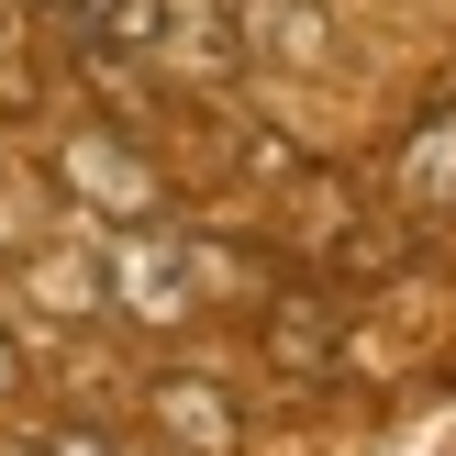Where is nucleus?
<instances>
[{
    "label": "nucleus",
    "mask_w": 456,
    "mask_h": 456,
    "mask_svg": "<svg viewBox=\"0 0 456 456\" xmlns=\"http://www.w3.org/2000/svg\"><path fill=\"white\" fill-rule=\"evenodd\" d=\"M0 390H22V356H12V334H0Z\"/></svg>",
    "instance_id": "10"
},
{
    "label": "nucleus",
    "mask_w": 456,
    "mask_h": 456,
    "mask_svg": "<svg viewBox=\"0 0 456 456\" xmlns=\"http://www.w3.org/2000/svg\"><path fill=\"white\" fill-rule=\"evenodd\" d=\"M401 200H412V212H445V200H456V111H435V123L412 134V156H401Z\"/></svg>",
    "instance_id": "6"
},
{
    "label": "nucleus",
    "mask_w": 456,
    "mask_h": 456,
    "mask_svg": "<svg viewBox=\"0 0 456 456\" xmlns=\"http://www.w3.org/2000/svg\"><path fill=\"white\" fill-rule=\"evenodd\" d=\"M156 435H167L178 456H234V435H245V423H234V401H223V379H190V368H178V379H156Z\"/></svg>",
    "instance_id": "3"
},
{
    "label": "nucleus",
    "mask_w": 456,
    "mask_h": 456,
    "mask_svg": "<svg viewBox=\"0 0 456 456\" xmlns=\"http://www.w3.org/2000/svg\"><path fill=\"white\" fill-rule=\"evenodd\" d=\"M234 34L245 56H279V67H323V0H234Z\"/></svg>",
    "instance_id": "5"
},
{
    "label": "nucleus",
    "mask_w": 456,
    "mask_h": 456,
    "mask_svg": "<svg viewBox=\"0 0 456 456\" xmlns=\"http://www.w3.org/2000/svg\"><path fill=\"white\" fill-rule=\"evenodd\" d=\"M111 289H123V312H145V323H190V289H200V256L190 245H123L111 256Z\"/></svg>",
    "instance_id": "2"
},
{
    "label": "nucleus",
    "mask_w": 456,
    "mask_h": 456,
    "mask_svg": "<svg viewBox=\"0 0 456 456\" xmlns=\"http://www.w3.org/2000/svg\"><path fill=\"white\" fill-rule=\"evenodd\" d=\"M67 190H89L101 212H123V223H156V212H167V190H156L111 134H67Z\"/></svg>",
    "instance_id": "4"
},
{
    "label": "nucleus",
    "mask_w": 456,
    "mask_h": 456,
    "mask_svg": "<svg viewBox=\"0 0 456 456\" xmlns=\"http://www.w3.org/2000/svg\"><path fill=\"white\" fill-rule=\"evenodd\" d=\"M267 356L301 368V379H323L334 368V312L323 301H279V312H267Z\"/></svg>",
    "instance_id": "7"
},
{
    "label": "nucleus",
    "mask_w": 456,
    "mask_h": 456,
    "mask_svg": "<svg viewBox=\"0 0 456 456\" xmlns=\"http://www.w3.org/2000/svg\"><path fill=\"white\" fill-rule=\"evenodd\" d=\"M0 111H34V56L12 45V22H0Z\"/></svg>",
    "instance_id": "9"
},
{
    "label": "nucleus",
    "mask_w": 456,
    "mask_h": 456,
    "mask_svg": "<svg viewBox=\"0 0 456 456\" xmlns=\"http://www.w3.org/2000/svg\"><path fill=\"white\" fill-rule=\"evenodd\" d=\"M67 12H78V34H101V45H145L156 34V0H67ZM67 34V45H78Z\"/></svg>",
    "instance_id": "8"
},
{
    "label": "nucleus",
    "mask_w": 456,
    "mask_h": 456,
    "mask_svg": "<svg viewBox=\"0 0 456 456\" xmlns=\"http://www.w3.org/2000/svg\"><path fill=\"white\" fill-rule=\"evenodd\" d=\"M12 456H56V445H12Z\"/></svg>",
    "instance_id": "11"
},
{
    "label": "nucleus",
    "mask_w": 456,
    "mask_h": 456,
    "mask_svg": "<svg viewBox=\"0 0 456 456\" xmlns=\"http://www.w3.org/2000/svg\"><path fill=\"white\" fill-rule=\"evenodd\" d=\"M145 56H178L190 78H223V67H245L234 0H156V34H145Z\"/></svg>",
    "instance_id": "1"
}]
</instances>
